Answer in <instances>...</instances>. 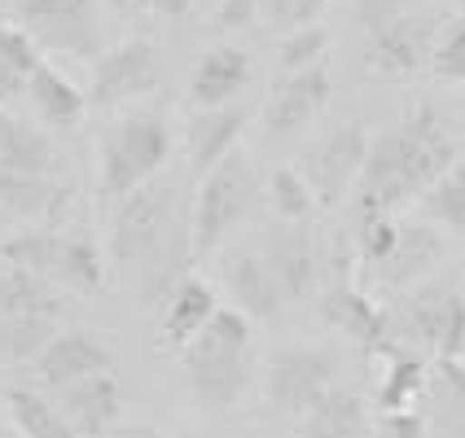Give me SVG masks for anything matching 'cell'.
<instances>
[{
  "instance_id": "cell-10",
  "label": "cell",
  "mask_w": 465,
  "mask_h": 438,
  "mask_svg": "<svg viewBox=\"0 0 465 438\" xmlns=\"http://www.w3.org/2000/svg\"><path fill=\"white\" fill-rule=\"evenodd\" d=\"M351 263H356L351 250H347V255H338L334 281H330L325 298H321V316H325V325H330V329L356 337L364 351H373V355H378V351L391 342L387 307H382V303H373V298L364 294V285L356 281Z\"/></svg>"
},
{
  "instance_id": "cell-24",
  "label": "cell",
  "mask_w": 465,
  "mask_h": 438,
  "mask_svg": "<svg viewBox=\"0 0 465 438\" xmlns=\"http://www.w3.org/2000/svg\"><path fill=\"white\" fill-rule=\"evenodd\" d=\"M251 88V57L242 49H211L193 75H189V97L193 105H229Z\"/></svg>"
},
{
  "instance_id": "cell-7",
  "label": "cell",
  "mask_w": 465,
  "mask_h": 438,
  "mask_svg": "<svg viewBox=\"0 0 465 438\" xmlns=\"http://www.w3.org/2000/svg\"><path fill=\"white\" fill-rule=\"evenodd\" d=\"M97 0H18L14 23L49 53H66L79 62L102 57V23Z\"/></svg>"
},
{
  "instance_id": "cell-37",
  "label": "cell",
  "mask_w": 465,
  "mask_h": 438,
  "mask_svg": "<svg viewBox=\"0 0 465 438\" xmlns=\"http://www.w3.org/2000/svg\"><path fill=\"white\" fill-rule=\"evenodd\" d=\"M430 75L443 83H465V18L440 31L435 53H430Z\"/></svg>"
},
{
  "instance_id": "cell-33",
  "label": "cell",
  "mask_w": 465,
  "mask_h": 438,
  "mask_svg": "<svg viewBox=\"0 0 465 438\" xmlns=\"http://www.w3.org/2000/svg\"><path fill=\"white\" fill-rule=\"evenodd\" d=\"M417 202L426 210V219H435V224H443V229H452L465 237V158H457Z\"/></svg>"
},
{
  "instance_id": "cell-44",
  "label": "cell",
  "mask_w": 465,
  "mask_h": 438,
  "mask_svg": "<svg viewBox=\"0 0 465 438\" xmlns=\"http://www.w3.org/2000/svg\"><path fill=\"white\" fill-rule=\"evenodd\" d=\"M9 430H14V425H9V421H0V438L9 434Z\"/></svg>"
},
{
  "instance_id": "cell-17",
  "label": "cell",
  "mask_w": 465,
  "mask_h": 438,
  "mask_svg": "<svg viewBox=\"0 0 465 438\" xmlns=\"http://www.w3.org/2000/svg\"><path fill=\"white\" fill-rule=\"evenodd\" d=\"M102 368H114V355L102 337L66 329V334H53V342L35 355V382L45 390H62L88 373H102Z\"/></svg>"
},
{
  "instance_id": "cell-35",
  "label": "cell",
  "mask_w": 465,
  "mask_h": 438,
  "mask_svg": "<svg viewBox=\"0 0 465 438\" xmlns=\"http://www.w3.org/2000/svg\"><path fill=\"white\" fill-rule=\"evenodd\" d=\"M268 202L277 210V219H303L308 224L312 210H316V193H312V184L303 180L299 167H277L268 176Z\"/></svg>"
},
{
  "instance_id": "cell-9",
  "label": "cell",
  "mask_w": 465,
  "mask_h": 438,
  "mask_svg": "<svg viewBox=\"0 0 465 438\" xmlns=\"http://www.w3.org/2000/svg\"><path fill=\"white\" fill-rule=\"evenodd\" d=\"M163 88V62L150 40H124L114 49H105L93 62V88H88V105L93 110H110V105L141 102Z\"/></svg>"
},
{
  "instance_id": "cell-2",
  "label": "cell",
  "mask_w": 465,
  "mask_h": 438,
  "mask_svg": "<svg viewBox=\"0 0 465 438\" xmlns=\"http://www.w3.org/2000/svg\"><path fill=\"white\" fill-rule=\"evenodd\" d=\"M181 360L189 390L203 408L224 413L232 404H242V394L255 377L251 316L242 307H215V316L181 346Z\"/></svg>"
},
{
  "instance_id": "cell-4",
  "label": "cell",
  "mask_w": 465,
  "mask_h": 438,
  "mask_svg": "<svg viewBox=\"0 0 465 438\" xmlns=\"http://www.w3.org/2000/svg\"><path fill=\"white\" fill-rule=\"evenodd\" d=\"M172 158V131L163 110H136L128 119L110 123L97 145V189L105 202L150 184Z\"/></svg>"
},
{
  "instance_id": "cell-15",
  "label": "cell",
  "mask_w": 465,
  "mask_h": 438,
  "mask_svg": "<svg viewBox=\"0 0 465 438\" xmlns=\"http://www.w3.org/2000/svg\"><path fill=\"white\" fill-rule=\"evenodd\" d=\"M57 408L66 416L71 434H110V430H119V416H124V386L114 382L110 368H102V373H88V377L57 390Z\"/></svg>"
},
{
  "instance_id": "cell-39",
  "label": "cell",
  "mask_w": 465,
  "mask_h": 438,
  "mask_svg": "<svg viewBox=\"0 0 465 438\" xmlns=\"http://www.w3.org/2000/svg\"><path fill=\"white\" fill-rule=\"evenodd\" d=\"M373 430L378 434H391V438H421L430 430V416L421 404H409V408H382L373 416Z\"/></svg>"
},
{
  "instance_id": "cell-14",
  "label": "cell",
  "mask_w": 465,
  "mask_h": 438,
  "mask_svg": "<svg viewBox=\"0 0 465 438\" xmlns=\"http://www.w3.org/2000/svg\"><path fill=\"white\" fill-rule=\"evenodd\" d=\"M443 237L440 229L430 224V219H400V237H395V246H391V255L369 272L373 285L382 289V294H404V289H413L435 263H443Z\"/></svg>"
},
{
  "instance_id": "cell-45",
  "label": "cell",
  "mask_w": 465,
  "mask_h": 438,
  "mask_svg": "<svg viewBox=\"0 0 465 438\" xmlns=\"http://www.w3.org/2000/svg\"><path fill=\"white\" fill-rule=\"evenodd\" d=\"M193 5H207V0H193Z\"/></svg>"
},
{
  "instance_id": "cell-29",
  "label": "cell",
  "mask_w": 465,
  "mask_h": 438,
  "mask_svg": "<svg viewBox=\"0 0 465 438\" xmlns=\"http://www.w3.org/2000/svg\"><path fill=\"white\" fill-rule=\"evenodd\" d=\"M57 334V311H23L0 316V360L5 364H35Z\"/></svg>"
},
{
  "instance_id": "cell-12",
  "label": "cell",
  "mask_w": 465,
  "mask_h": 438,
  "mask_svg": "<svg viewBox=\"0 0 465 438\" xmlns=\"http://www.w3.org/2000/svg\"><path fill=\"white\" fill-rule=\"evenodd\" d=\"M440 40V26L435 18H395V23L378 26V31H364V71L378 79H409L421 66H430V53Z\"/></svg>"
},
{
  "instance_id": "cell-36",
  "label": "cell",
  "mask_w": 465,
  "mask_h": 438,
  "mask_svg": "<svg viewBox=\"0 0 465 438\" xmlns=\"http://www.w3.org/2000/svg\"><path fill=\"white\" fill-rule=\"evenodd\" d=\"M325 49H330V31L321 23L294 26L282 40V71H299V66H312V62H325Z\"/></svg>"
},
{
  "instance_id": "cell-18",
  "label": "cell",
  "mask_w": 465,
  "mask_h": 438,
  "mask_svg": "<svg viewBox=\"0 0 465 438\" xmlns=\"http://www.w3.org/2000/svg\"><path fill=\"white\" fill-rule=\"evenodd\" d=\"M71 207H75V189L66 180L35 176V171H0V215L62 224Z\"/></svg>"
},
{
  "instance_id": "cell-38",
  "label": "cell",
  "mask_w": 465,
  "mask_h": 438,
  "mask_svg": "<svg viewBox=\"0 0 465 438\" xmlns=\"http://www.w3.org/2000/svg\"><path fill=\"white\" fill-rule=\"evenodd\" d=\"M321 9H325V0H259V18L268 26H282V31L316 23Z\"/></svg>"
},
{
  "instance_id": "cell-23",
  "label": "cell",
  "mask_w": 465,
  "mask_h": 438,
  "mask_svg": "<svg viewBox=\"0 0 465 438\" xmlns=\"http://www.w3.org/2000/svg\"><path fill=\"white\" fill-rule=\"evenodd\" d=\"M220 307V289L203 277H181V281L167 289V307H163V329H158V342L167 351H181L189 337L207 325Z\"/></svg>"
},
{
  "instance_id": "cell-34",
  "label": "cell",
  "mask_w": 465,
  "mask_h": 438,
  "mask_svg": "<svg viewBox=\"0 0 465 438\" xmlns=\"http://www.w3.org/2000/svg\"><path fill=\"white\" fill-rule=\"evenodd\" d=\"M400 237V215L395 210H378V215H351V255L364 272H373L382 258L391 255Z\"/></svg>"
},
{
  "instance_id": "cell-13",
  "label": "cell",
  "mask_w": 465,
  "mask_h": 438,
  "mask_svg": "<svg viewBox=\"0 0 465 438\" xmlns=\"http://www.w3.org/2000/svg\"><path fill=\"white\" fill-rule=\"evenodd\" d=\"M330 92H334V79H330V66H325V62L285 71L282 83L272 88L268 105H263L268 136H294V131H303L312 119L325 110Z\"/></svg>"
},
{
  "instance_id": "cell-27",
  "label": "cell",
  "mask_w": 465,
  "mask_h": 438,
  "mask_svg": "<svg viewBox=\"0 0 465 438\" xmlns=\"http://www.w3.org/2000/svg\"><path fill=\"white\" fill-rule=\"evenodd\" d=\"M189 263H193V229H189V215H181L172 232L158 241V250L141 268H145V277H141V294H145V303H163L167 298V289L189 277Z\"/></svg>"
},
{
  "instance_id": "cell-19",
  "label": "cell",
  "mask_w": 465,
  "mask_h": 438,
  "mask_svg": "<svg viewBox=\"0 0 465 438\" xmlns=\"http://www.w3.org/2000/svg\"><path fill=\"white\" fill-rule=\"evenodd\" d=\"M220 289H224V298H232V307H242L246 316H259V320H272L285 307L282 289L268 272V258L251 255V250H237L220 263Z\"/></svg>"
},
{
  "instance_id": "cell-5",
  "label": "cell",
  "mask_w": 465,
  "mask_h": 438,
  "mask_svg": "<svg viewBox=\"0 0 465 438\" xmlns=\"http://www.w3.org/2000/svg\"><path fill=\"white\" fill-rule=\"evenodd\" d=\"M0 258L49 277L57 289L97 294L105 285V263H102V255H97V246H93L84 232H66V229H57V224L5 237V241H0Z\"/></svg>"
},
{
  "instance_id": "cell-26",
  "label": "cell",
  "mask_w": 465,
  "mask_h": 438,
  "mask_svg": "<svg viewBox=\"0 0 465 438\" xmlns=\"http://www.w3.org/2000/svg\"><path fill=\"white\" fill-rule=\"evenodd\" d=\"M62 167V154L35 123H26L18 114L0 110V171H35L53 176Z\"/></svg>"
},
{
  "instance_id": "cell-41",
  "label": "cell",
  "mask_w": 465,
  "mask_h": 438,
  "mask_svg": "<svg viewBox=\"0 0 465 438\" xmlns=\"http://www.w3.org/2000/svg\"><path fill=\"white\" fill-rule=\"evenodd\" d=\"M351 5H356V23H361L364 31H378V26L413 14V0H351Z\"/></svg>"
},
{
  "instance_id": "cell-43",
  "label": "cell",
  "mask_w": 465,
  "mask_h": 438,
  "mask_svg": "<svg viewBox=\"0 0 465 438\" xmlns=\"http://www.w3.org/2000/svg\"><path fill=\"white\" fill-rule=\"evenodd\" d=\"M150 14H158V18H167V23H181V18H189L193 14V0H141Z\"/></svg>"
},
{
  "instance_id": "cell-11",
  "label": "cell",
  "mask_w": 465,
  "mask_h": 438,
  "mask_svg": "<svg viewBox=\"0 0 465 438\" xmlns=\"http://www.w3.org/2000/svg\"><path fill=\"white\" fill-rule=\"evenodd\" d=\"M338 382V360L321 346H285L268 364V399L285 416H303Z\"/></svg>"
},
{
  "instance_id": "cell-16",
  "label": "cell",
  "mask_w": 465,
  "mask_h": 438,
  "mask_svg": "<svg viewBox=\"0 0 465 438\" xmlns=\"http://www.w3.org/2000/svg\"><path fill=\"white\" fill-rule=\"evenodd\" d=\"M268 272L282 289V303H303L316 289V246L312 232L303 229V219H282L268 232Z\"/></svg>"
},
{
  "instance_id": "cell-21",
  "label": "cell",
  "mask_w": 465,
  "mask_h": 438,
  "mask_svg": "<svg viewBox=\"0 0 465 438\" xmlns=\"http://www.w3.org/2000/svg\"><path fill=\"white\" fill-rule=\"evenodd\" d=\"M443 285H426V289H404V303L387 307L391 342L400 346H417V351H440V329H443V307H448Z\"/></svg>"
},
{
  "instance_id": "cell-42",
  "label": "cell",
  "mask_w": 465,
  "mask_h": 438,
  "mask_svg": "<svg viewBox=\"0 0 465 438\" xmlns=\"http://www.w3.org/2000/svg\"><path fill=\"white\" fill-rule=\"evenodd\" d=\"M259 23V0H215V26L220 31H242Z\"/></svg>"
},
{
  "instance_id": "cell-6",
  "label": "cell",
  "mask_w": 465,
  "mask_h": 438,
  "mask_svg": "<svg viewBox=\"0 0 465 438\" xmlns=\"http://www.w3.org/2000/svg\"><path fill=\"white\" fill-rule=\"evenodd\" d=\"M181 219L176 210V184H158V176L141 189L124 193L114 202V219H110V258L119 268L145 263L158 250V241L172 232V224Z\"/></svg>"
},
{
  "instance_id": "cell-8",
  "label": "cell",
  "mask_w": 465,
  "mask_h": 438,
  "mask_svg": "<svg viewBox=\"0 0 465 438\" xmlns=\"http://www.w3.org/2000/svg\"><path fill=\"white\" fill-rule=\"evenodd\" d=\"M369 141L373 136H369L361 119H342L303 154L299 171L316 193V207H338L356 189V176H361L364 158H369Z\"/></svg>"
},
{
  "instance_id": "cell-32",
  "label": "cell",
  "mask_w": 465,
  "mask_h": 438,
  "mask_svg": "<svg viewBox=\"0 0 465 438\" xmlns=\"http://www.w3.org/2000/svg\"><path fill=\"white\" fill-rule=\"evenodd\" d=\"M40 62V44L18 23H0V105L26 97V79Z\"/></svg>"
},
{
  "instance_id": "cell-46",
  "label": "cell",
  "mask_w": 465,
  "mask_h": 438,
  "mask_svg": "<svg viewBox=\"0 0 465 438\" xmlns=\"http://www.w3.org/2000/svg\"><path fill=\"white\" fill-rule=\"evenodd\" d=\"M110 5H124V0H110Z\"/></svg>"
},
{
  "instance_id": "cell-28",
  "label": "cell",
  "mask_w": 465,
  "mask_h": 438,
  "mask_svg": "<svg viewBox=\"0 0 465 438\" xmlns=\"http://www.w3.org/2000/svg\"><path fill=\"white\" fill-rule=\"evenodd\" d=\"M382 382L373 390V404H378V413L382 408H409V404H421V390H426V377H430V368L409 355V346H400V342H387L382 351Z\"/></svg>"
},
{
  "instance_id": "cell-20",
  "label": "cell",
  "mask_w": 465,
  "mask_h": 438,
  "mask_svg": "<svg viewBox=\"0 0 465 438\" xmlns=\"http://www.w3.org/2000/svg\"><path fill=\"white\" fill-rule=\"evenodd\" d=\"M246 131V110L237 105H198V114L184 128V150H189V167L193 176H207L220 158L229 154L232 145Z\"/></svg>"
},
{
  "instance_id": "cell-25",
  "label": "cell",
  "mask_w": 465,
  "mask_h": 438,
  "mask_svg": "<svg viewBox=\"0 0 465 438\" xmlns=\"http://www.w3.org/2000/svg\"><path fill=\"white\" fill-rule=\"evenodd\" d=\"M299 430L308 438H361L373 430V416H369V408H364V399L356 390H342L334 382L308 413L299 416Z\"/></svg>"
},
{
  "instance_id": "cell-3",
  "label": "cell",
  "mask_w": 465,
  "mask_h": 438,
  "mask_svg": "<svg viewBox=\"0 0 465 438\" xmlns=\"http://www.w3.org/2000/svg\"><path fill=\"white\" fill-rule=\"evenodd\" d=\"M259 198H263V180H259L255 158L246 154L242 145H232L198 184L193 215H189L193 255H215L224 246V237H232V229H242L251 219Z\"/></svg>"
},
{
  "instance_id": "cell-1",
  "label": "cell",
  "mask_w": 465,
  "mask_h": 438,
  "mask_svg": "<svg viewBox=\"0 0 465 438\" xmlns=\"http://www.w3.org/2000/svg\"><path fill=\"white\" fill-rule=\"evenodd\" d=\"M457 158H461V141L448 114H440V105L417 102L395 128L369 141V158L351 189V215L409 207Z\"/></svg>"
},
{
  "instance_id": "cell-30",
  "label": "cell",
  "mask_w": 465,
  "mask_h": 438,
  "mask_svg": "<svg viewBox=\"0 0 465 438\" xmlns=\"http://www.w3.org/2000/svg\"><path fill=\"white\" fill-rule=\"evenodd\" d=\"M5 413H9V425L26 438H75L62 408L53 399H45L40 390H5Z\"/></svg>"
},
{
  "instance_id": "cell-40",
  "label": "cell",
  "mask_w": 465,
  "mask_h": 438,
  "mask_svg": "<svg viewBox=\"0 0 465 438\" xmlns=\"http://www.w3.org/2000/svg\"><path fill=\"white\" fill-rule=\"evenodd\" d=\"M435 355H465V298L452 289L448 307H443V329H440V351Z\"/></svg>"
},
{
  "instance_id": "cell-31",
  "label": "cell",
  "mask_w": 465,
  "mask_h": 438,
  "mask_svg": "<svg viewBox=\"0 0 465 438\" xmlns=\"http://www.w3.org/2000/svg\"><path fill=\"white\" fill-rule=\"evenodd\" d=\"M23 311H62L57 285L31 268L5 263L0 268V316H23Z\"/></svg>"
},
{
  "instance_id": "cell-22",
  "label": "cell",
  "mask_w": 465,
  "mask_h": 438,
  "mask_svg": "<svg viewBox=\"0 0 465 438\" xmlns=\"http://www.w3.org/2000/svg\"><path fill=\"white\" fill-rule=\"evenodd\" d=\"M26 102L35 105V114L57 131H71L84 123V114H88V92L79 88L71 75H62L53 62H35V71L26 79Z\"/></svg>"
}]
</instances>
